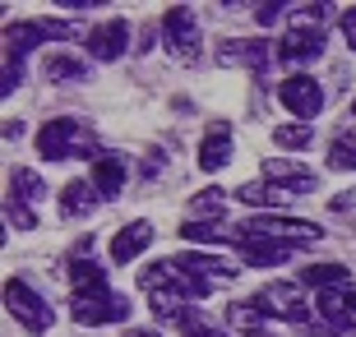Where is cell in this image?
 <instances>
[{
    "instance_id": "1",
    "label": "cell",
    "mask_w": 356,
    "mask_h": 337,
    "mask_svg": "<svg viewBox=\"0 0 356 337\" xmlns=\"http://www.w3.org/2000/svg\"><path fill=\"white\" fill-rule=\"evenodd\" d=\"M70 33H74V24H65V19H19V24L5 28L10 65H5V83H0V92H14V88H19V79H24V60H28V51H33L38 42H47V38H70Z\"/></svg>"
},
{
    "instance_id": "2",
    "label": "cell",
    "mask_w": 356,
    "mask_h": 337,
    "mask_svg": "<svg viewBox=\"0 0 356 337\" xmlns=\"http://www.w3.org/2000/svg\"><path fill=\"white\" fill-rule=\"evenodd\" d=\"M92 148H97V139H92V130L83 125V120H74V116L47 120V125L38 130V153L47 157V162H65V157L92 153Z\"/></svg>"
},
{
    "instance_id": "3",
    "label": "cell",
    "mask_w": 356,
    "mask_h": 337,
    "mask_svg": "<svg viewBox=\"0 0 356 337\" xmlns=\"http://www.w3.org/2000/svg\"><path fill=\"white\" fill-rule=\"evenodd\" d=\"M70 319L83 324V328L125 324V319H130V300L120 296V291H111V286H102V291H74V300H70Z\"/></svg>"
},
{
    "instance_id": "4",
    "label": "cell",
    "mask_w": 356,
    "mask_h": 337,
    "mask_svg": "<svg viewBox=\"0 0 356 337\" xmlns=\"http://www.w3.org/2000/svg\"><path fill=\"white\" fill-rule=\"evenodd\" d=\"M5 310H10L14 319L28 328V333H47V328L56 324V314H51V305H47V296H42V291H33L24 277H10V282H5Z\"/></svg>"
},
{
    "instance_id": "5",
    "label": "cell",
    "mask_w": 356,
    "mask_h": 337,
    "mask_svg": "<svg viewBox=\"0 0 356 337\" xmlns=\"http://www.w3.org/2000/svg\"><path fill=\"white\" fill-rule=\"evenodd\" d=\"M47 195V185H42L38 171L28 167H14L10 171V195H5V217L19 227V231H33L38 227V217H33V204Z\"/></svg>"
},
{
    "instance_id": "6",
    "label": "cell",
    "mask_w": 356,
    "mask_h": 337,
    "mask_svg": "<svg viewBox=\"0 0 356 337\" xmlns=\"http://www.w3.org/2000/svg\"><path fill=\"white\" fill-rule=\"evenodd\" d=\"M236 236H268V240H287V245H315L319 227L315 222H296V217H277V213H268V217H250V222H241V227H232V240Z\"/></svg>"
},
{
    "instance_id": "7",
    "label": "cell",
    "mask_w": 356,
    "mask_h": 337,
    "mask_svg": "<svg viewBox=\"0 0 356 337\" xmlns=\"http://www.w3.org/2000/svg\"><path fill=\"white\" fill-rule=\"evenodd\" d=\"M250 305L259 314L287 319V324H305V319H310V300H305V291L296 282H268V286H259Z\"/></svg>"
},
{
    "instance_id": "8",
    "label": "cell",
    "mask_w": 356,
    "mask_h": 337,
    "mask_svg": "<svg viewBox=\"0 0 356 337\" xmlns=\"http://www.w3.org/2000/svg\"><path fill=\"white\" fill-rule=\"evenodd\" d=\"M277 102L305 125V120H315L319 111H324V88H319L310 74H287L282 83H277Z\"/></svg>"
},
{
    "instance_id": "9",
    "label": "cell",
    "mask_w": 356,
    "mask_h": 337,
    "mask_svg": "<svg viewBox=\"0 0 356 337\" xmlns=\"http://www.w3.org/2000/svg\"><path fill=\"white\" fill-rule=\"evenodd\" d=\"M162 42L172 47V56L195 60L199 56V19L185 10V5H172V10L162 14Z\"/></svg>"
},
{
    "instance_id": "10",
    "label": "cell",
    "mask_w": 356,
    "mask_h": 337,
    "mask_svg": "<svg viewBox=\"0 0 356 337\" xmlns=\"http://www.w3.org/2000/svg\"><path fill=\"white\" fill-rule=\"evenodd\" d=\"M324 56V28L315 24H291V33L277 42V60L282 65H310Z\"/></svg>"
},
{
    "instance_id": "11",
    "label": "cell",
    "mask_w": 356,
    "mask_h": 337,
    "mask_svg": "<svg viewBox=\"0 0 356 337\" xmlns=\"http://www.w3.org/2000/svg\"><path fill=\"white\" fill-rule=\"evenodd\" d=\"M83 47H88L92 60H120V56L130 51V24H125V19H102V24L83 38Z\"/></svg>"
},
{
    "instance_id": "12",
    "label": "cell",
    "mask_w": 356,
    "mask_h": 337,
    "mask_svg": "<svg viewBox=\"0 0 356 337\" xmlns=\"http://www.w3.org/2000/svg\"><path fill=\"white\" fill-rule=\"evenodd\" d=\"M232 245L241 249V259L250 263V268H268V263H282L291 259L301 245H287V240H268V236H236Z\"/></svg>"
},
{
    "instance_id": "13",
    "label": "cell",
    "mask_w": 356,
    "mask_h": 337,
    "mask_svg": "<svg viewBox=\"0 0 356 337\" xmlns=\"http://www.w3.org/2000/svg\"><path fill=\"white\" fill-rule=\"evenodd\" d=\"M315 310L324 314V324L329 328H352L356 324V286L347 282V286H333V291H319V300H315Z\"/></svg>"
},
{
    "instance_id": "14",
    "label": "cell",
    "mask_w": 356,
    "mask_h": 337,
    "mask_svg": "<svg viewBox=\"0 0 356 337\" xmlns=\"http://www.w3.org/2000/svg\"><path fill=\"white\" fill-rule=\"evenodd\" d=\"M218 65H241V69L264 74V69H268V42H254V38L222 42V47H218Z\"/></svg>"
},
{
    "instance_id": "15",
    "label": "cell",
    "mask_w": 356,
    "mask_h": 337,
    "mask_svg": "<svg viewBox=\"0 0 356 337\" xmlns=\"http://www.w3.org/2000/svg\"><path fill=\"white\" fill-rule=\"evenodd\" d=\"M153 236H158L153 222H130V227H120V231L111 236V263H134L148 245H153Z\"/></svg>"
},
{
    "instance_id": "16",
    "label": "cell",
    "mask_w": 356,
    "mask_h": 337,
    "mask_svg": "<svg viewBox=\"0 0 356 337\" xmlns=\"http://www.w3.org/2000/svg\"><path fill=\"white\" fill-rule=\"evenodd\" d=\"M264 181L282 185V190H291V195H301V190H315L319 176L310 167H301V162H287V157H268L264 162Z\"/></svg>"
},
{
    "instance_id": "17",
    "label": "cell",
    "mask_w": 356,
    "mask_h": 337,
    "mask_svg": "<svg viewBox=\"0 0 356 337\" xmlns=\"http://www.w3.org/2000/svg\"><path fill=\"white\" fill-rule=\"evenodd\" d=\"M176 272H185V277H204V282H218V277H236V268L227 259H218V254H199V249H185V254H176L172 259Z\"/></svg>"
},
{
    "instance_id": "18",
    "label": "cell",
    "mask_w": 356,
    "mask_h": 337,
    "mask_svg": "<svg viewBox=\"0 0 356 337\" xmlns=\"http://www.w3.org/2000/svg\"><path fill=\"white\" fill-rule=\"evenodd\" d=\"M92 190L102 199H116L120 195V185H125V157L120 153H97L92 157Z\"/></svg>"
},
{
    "instance_id": "19",
    "label": "cell",
    "mask_w": 356,
    "mask_h": 337,
    "mask_svg": "<svg viewBox=\"0 0 356 337\" xmlns=\"http://www.w3.org/2000/svg\"><path fill=\"white\" fill-rule=\"evenodd\" d=\"M227 162H232V130L227 125H209V134L199 139V167L222 171Z\"/></svg>"
},
{
    "instance_id": "20",
    "label": "cell",
    "mask_w": 356,
    "mask_h": 337,
    "mask_svg": "<svg viewBox=\"0 0 356 337\" xmlns=\"http://www.w3.org/2000/svg\"><path fill=\"white\" fill-rule=\"evenodd\" d=\"M97 204H102V195L92 190V181H70L65 190H60V213H65V217H88Z\"/></svg>"
},
{
    "instance_id": "21",
    "label": "cell",
    "mask_w": 356,
    "mask_h": 337,
    "mask_svg": "<svg viewBox=\"0 0 356 337\" xmlns=\"http://www.w3.org/2000/svg\"><path fill=\"white\" fill-rule=\"evenodd\" d=\"M236 199L241 204H250V208H282V204H291V190H282V185H273V181H250V185H241L236 190Z\"/></svg>"
},
{
    "instance_id": "22",
    "label": "cell",
    "mask_w": 356,
    "mask_h": 337,
    "mask_svg": "<svg viewBox=\"0 0 356 337\" xmlns=\"http://www.w3.org/2000/svg\"><path fill=\"white\" fill-rule=\"evenodd\" d=\"M42 79H47V83H83V79H88V65H83L79 56H47V60H42Z\"/></svg>"
},
{
    "instance_id": "23",
    "label": "cell",
    "mask_w": 356,
    "mask_h": 337,
    "mask_svg": "<svg viewBox=\"0 0 356 337\" xmlns=\"http://www.w3.org/2000/svg\"><path fill=\"white\" fill-rule=\"evenodd\" d=\"M301 282L305 286H319V291H333V286L352 282V272H347L343 263H310V268H301Z\"/></svg>"
},
{
    "instance_id": "24",
    "label": "cell",
    "mask_w": 356,
    "mask_h": 337,
    "mask_svg": "<svg viewBox=\"0 0 356 337\" xmlns=\"http://www.w3.org/2000/svg\"><path fill=\"white\" fill-rule=\"evenodd\" d=\"M227 217V195L222 190H199L190 204V222H222Z\"/></svg>"
},
{
    "instance_id": "25",
    "label": "cell",
    "mask_w": 356,
    "mask_h": 337,
    "mask_svg": "<svg viewBox=\"0 0 356 337\" xmlns=\"http://www.w3.org/2000/svg\"><path fill=\"white\" fill-rule=\"evenodd\" d=\"M329 167L333 171H356V130H338V134H333Z\"/></svg>"
},
{
    "instance_id": "26",
    "label": "cell",
    "mask_w": 356,
    "mask_h": 337,
    "mask_svg": "<svg viewBox=\"0 0 356 337\" xmlns=\"http://www.w3.org/2000/svg\"><path fill=\"white\" fill-rule=\"evenodd\" d=\"M181 236H185V240H195V245H222V240H232V231H222L218 222H190V217H185Z\"/></svg>"
},
{
    "instance_id": "27",
    "label": "cell",
    "mask_w": 356,
    "mask_h": 337,
    "mask_svg": "<svg viewBox=\"0 0 356 337\" xmlns=\"http://www.w3.org/2000/svg\"><path fill=\"white\" fill-rule=\"evenodd\" d=\"M273 143L277 148H296V153H305V148L315 143V130H310V125H277Z\"/></svg>"
},
{
    "instance_id": "28",
    "label": "cell",
    "mask_w": 356,
    "mask_h": 337,
    "mask_svg": "<svg viewBox=\"0 0 356 337\" xmlns=\"http://www.w3.org/2000/svg\"><path fill=\"white\" fill-rule=\"evenodd\" d=\"M185 337H227L222 328H213V324H204V319H199V314H190V319H185Z\"/></svg>"
},
{
    "instance_id": "29",
    "label": "cell",
    "mask_w": 356,
    "mask_h": 337,
    "mask_svg": "<svg viewBox=\"0 0 356 337\" xmlns=\"http://www.w3.org/2000/svg\"><path fill=\"white\" fill-rule=\"evenodd\" d=\"M282 10H291V5H277V0H268V5H254V24H259V28L277 24V19H282Z\"/></svg>"
},
{
    "instance_id": "30",
    "label": "cell",
    "mask_w": 356,
    "mask_h": 337,
    "mask_svg": "<svg viewBox=\"0 0 356 337\" xmlns=\"http://www.w3.org/2000/svg\"><path fill=\"white\" fill-rule=\"evenodd\" d=\"M338 33H343V42L356 51V5H352V10H343V19H338Z\"/></svg>"
},
{
    "instance_id": "31",
    "label": "cell",
    "mask_w": 356,
    "mask_h": 337,
    "mask_svg": "<svg viewBox=\"0 0 356 337\" xmlns=\"http://www.w3.org/2000/svg\"><path fill=\"white\" fill-rule=\"evenodd\" d=\"M158 171H162V153H148V162H144V176H148V181H153Z\"/></svg>"
},
{
    "instance_id": "32",
    "label": "cell",
    "mask_w": 356,
    "mask_h": 337,
    "mask_svg": "<svg viewBox=\"0 0 356 337\" xmlns=\"http://www.w3.org/2000/svg\"><path fill=\"white\" fill-rule=\"evenodd\" d=\"M125 337H162V333H153V328H134V333H125Z\"/></svg>"
},
{
    "instance_id": "33",
    "label": "cell",
    "mask_w": 356,
    "mask_h": 337,
    "mask_svg": "<svg viewBox=\"0 0 356 337\" xmlns=\"http://www.w3.org/2000/svg\"><path fill=\"white\" fill-rule=\"evenodd\" d=\"M250 337H277V333H268V328H259V333H250Z\"/></svg>"
},
{
    "instance_id": "34",
    "label": "cell",
    "mask_w": 356,
    "mask_h": 337,
    "mask_svg": "<svg viewBox=\"0 0 356 337\" xmlns=\"http://www.w3.org/2000/svg\"><path fill=\"white\" fill-rule=\"evenodd\" d=\"M352 111H356V102H352Z\"/></svg>"
}]
</instances>
